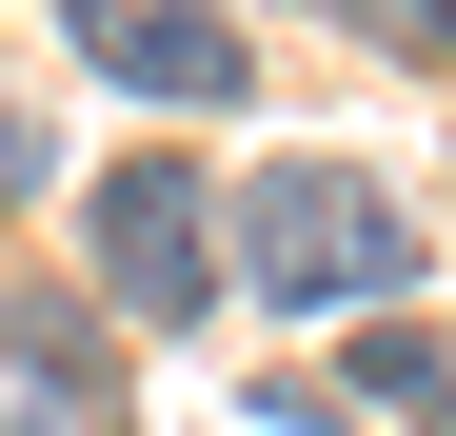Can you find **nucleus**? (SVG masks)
Returning a JSON list of instances; mask_svg holds the SVG:
<instances>
[{"label":"nucleus","instance_id":"obj_1","mask_svg":"<svg viewBox=\"0 0 456 436\" xmlns=\"http://www.w3.org/2000/svg\"><path fill=\"white\" fill-rule=\"evenodd\" d=\"M239 258H258V298H417V198L397 179H357V159H278L239 179Z\"/></svg>","mask_w":456,"mask_h":436},{"label":"nucleus","instance_id":"obj_2","mask_svg":"<svg viewBox=\"0 0 456 436\" xmlns=\"http://www.w3.org/2000/svg\"><path fill=\"white\" fill-rule=\"evenodd\" d=\"M100 278H119L159 337L218 298V218H199V159H179V139H139V159L100 179Z\"/></svg>","mask_w":456,"mask_h":436},{"label":"nucleus","instance_id":"obj_3","mask_svg":"<svg viewBox=\"0 0 456 436\" xmlns=\"http://www.w3.org/2000/svg\"><path fill=\"white\" fill-rule=\"evenodd\" d=\"M80 60H100L119 100H159V119H218V100L258 80L239 20H159V0H80Z\"/></svg>","mask_w":456,"mask_h":436},{"label":"nucleus","instance_id":"obj_4","mask_svg":"<svg viewBox=\"0 0 456 436\" xmlns=\"http://www.w3.org/2000/svg\"><path fill=\"white\" fill-rule=\"evenodd\" d=\"M0 337H20V377H40V397H100V337L60 318V298H20V318H0Z\"/></svg>","mask_w":456,"mask_h":436},{"label":"nucleus","instance_id":"obj_5","mask_svg":"<svg viewBox=\"0 0 456 436\" xmlns=\"http://www.w3.org/2000/svg\"><path fill=\"white\" fill-rule=\"evenodd\" d=\"M357 377L397 397V416H436V397H456V357H436V337H357Z\"/></svg>","mask_w":456,"mask_h":436},{"label":"nucleus","instance_id":"obj_6","mask_svg":"<svg viewBox=\"0 0 456 436\" xmlns=\"http://www.w3.org/2000/svg\"><path fill=\"white\" fill-rule=\"evenodd\" d=\"M40 179H60V139H40L20 100H0V198H40Z\"/></svg>","mask_w":456,"mask_h":436},{"label":"nucleus","instance_id":"obj_7","mask_svg":"<svg viewBox=\"0 0 456 436\" xmlns=\"http://www.w3.org/2000/svg\"><path fill=\"white\" fill-rule=\"evenodd\" d=\"M0 436H60V416H0Z\"/></svg>","mask_w":456,"mask_h":436}]
</instances>
